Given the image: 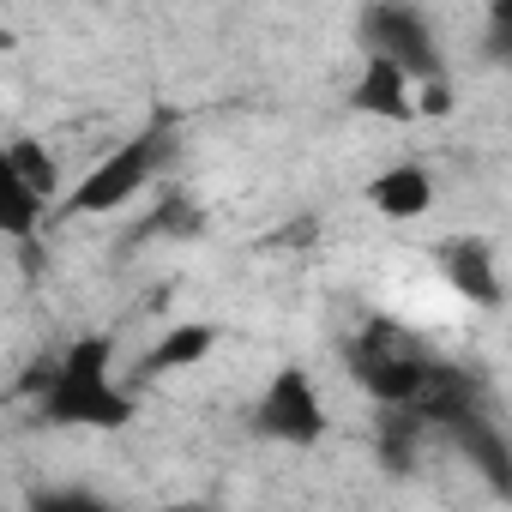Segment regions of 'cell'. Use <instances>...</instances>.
I'll return each mask as SVG.
<instances>
[{"label": "cell", "instance_id": "cell-10", "mask_svg": "<svg viewBox=\"0 0 512 512\" xmlns=\"http://www.w3.org/2000/svg\"><path fill=\"white\" fill-rule=\"evenodd\" d=\"M428 440H440V434H434V422L416 404H380V416H374V452H380V464L416 470V458H422Z\"/></svg>", "mask_w": 512, "mask_h": 512}, {"label": "cell", "instance_id": "cell-5", "mask_svg": "<svg viewBox=\"0 0 512 512\" xmlns=\"http://www.w3.org/2000/svg\"><path fill=\"white\" fill-rule=\"evenodd\" d=\"M247 428L260 434V440H272V446H290V452L320 446L326 428H332L326 398H320V380H314L302 362H284V368L260 386V398H253Z\"/></svg>", "mask_w": 512, "mask_h": 512}, {"label": "cell", "instance_id": "cell-11", "mask_svg": "<svg viewBox=\"0 0 512 512\" xmlns=\"http://www.w3.org/2000/svg\"><path fill=\"white\" fill-rule=\"evenodd\" d=\"M205 235V205L193 199V193H163L151 211H145V223L121 241V253H139V247H151V241H199Z\"/></svg>", "mask_w": 512, "mask_h": 512}, {"label": "cell", "instance_id": "cell-8", "mask_svg": "<svg viewBox=\"0 0 512 512\" xmlns=\"http://www.w3.org/2000/svg\"><path fill=\"white\" fill-rule=\"evenodd\" d=\"M368 205L386 217V223H416L434 211V169L404 157V163H386L374 181H368Z\"/></svg>", "mask_w": 512, "mask_h": 512}, {"label": "cell", "instance_id": "cell-7", "mask_svg": "<svg viewBox=\"0 0 512 512\" xmlns=\"http://www.w3.org/2000/svg\"><path fill=\"white\" fill-rule=\"evenodd\" d=\"M410 85H416V79H410L404 67L362 55V73H356V85H350L344 109H350V115H362V121H386V127H404V121L416 115V103H410Z\"/></svg>", "mask_w": 512, "mask_h": 512}, {"label": "cell", "instance_id": "cell-14", "mask_svg": "<svg viewBox=\"0 0 512 512\" xmlns=\"http://www.w3.org/2000/svg\"><path fill=\"white\" fill-rule=\"evenodd\" d=\"M31 512H103V494L97 488H37Z\"/></svg>", "mask_w": 512, "mask_h": 512}, {"label": "cell", "instance_id": "cell-1", "mask_svg": "<svg viewBox=\"0 0 512 512\" xmlns=\"http://www.w3.org/2000/svg\"><path fill=\"white\" fill-rule=\"evenodd\" d=\"M19 392H37V422L43 428H97L115 434L133 422V392L115 374V338L85 332L61 356H49L37 374L19 380Z\"/></svg>", "mask_w": 512, "mask_h": 512}, {"label": "cell", "instance_id": "cell-2", "mask_svg": "<svg viewBox=\"0 0 512 512\" xmlns=\"http://www.w3.org/2000/svg\"><path fill=\"white\" fill-rule=\"evenodd\" d=\"M175 163H181V121H175V115H151L145 127H133L115 151H103V157L61 193L55 223L115 217V211H127L139 193H151Z\"/></svg>", "mask_w": 512, "mask_h": 512}, {"label": "cell", "instance_id": "cell-3", "mask_svg": "<svg viewBox=\"0 0 512 512\" xmlns=\"http://www.w3.org/2000/svg\"><path fill=\"white\" fill-rule=\"evenodd\" d=\"M338 356H344V374L356 380V392L374 398V410L380 404H416L428 374H434V356H422L392 320H368L362 332H350L338 344Z\"/></svg>", "mask_w": 512, "mask_h": 512}, {"label": "cell", "instance_id": "cell-13", "mask_svg": "<svg viewBox=\"0 0 512 512\" xmlns=\"http://www.w3.org/2000/svg\"><path fill=\"white\" fill-rule=\"evenodd\" d=\"M482 55L494 67H512V0H488V13H482Z\"/></svg>", "mask_w": 512, "mask_h": 512}, {"label": "cell", "instance_id": "cell-9", "mask_svg": "<svg viewBox=\"0 0 512 512\" xmlns=\"http://www.w3.org/2000/svg\"><path fill=\"white\" fill-rule=\"evenodd\" d=\"M211 350H217V326H211V320H181V326H169V332L139 356V380L187 374V368H199Z\"/></svg>", "mask_w": 512, "mask_h": 512}, {"label": "cell", "instance_id": "cell-4", "mask_svg": "<svg viewBox=\"0 0 512 512\" xmlns=\"http://www.w3.org/2000/svg\"><path fill=\"white\" fill-rule=\"evenodd\" d=\"M356 43H362V55L404 67L416 85H428V79H452V67H446V43H440V25L428 19L422 0H368V7L356 13Z\"/></svg>", "mask_w": 512, "mask_h": 512}, {"label": "cell", "instance_id": "cell-6", "mask_svg": "<svg viewBox=\"0 0 512 512\" xmlns=\"http://www.w3.org/2000/svg\"><path fill=\"white\" fill-rule=\"evenodd\" d=\"M434 272L446 278V290L482 314H494L506 302V278L494 260V241L488 235H440L434 241Z\"/></svg>", "mask_w": 512, "mask_h": 512}, {"label": "cell", "instance_id": "cell-12", "mask_svg": "<svg viewBox=\"0 0 512 512\" xmlns=\"http://www.w3.org/2000/svg\"><path fill=\"white\" fill-rule=\"evenodd\" d=\"M0 169H13V175H25L31 187H43L55 205H61V163H55V151L43 145V139H31V133H19V139H7V151H0Z\"/></svg>", "mask_w": 512, "mask_h": 512}]
</instances>
